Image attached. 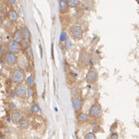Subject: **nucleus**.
Returning a JSON list of instances; mask_svg holds the SVG:
<instances>
[{
  "label": "nucleus",
  "mask_w": 139,
  "mask_h": 139,
  "mask_svg": "<svg viewBox=\"0 0 139 139\" xmlns=\"http://www.w3.org/2000/svg\"><path fill=\"white\" fill-rule=\"evenodd\" d=\"M25 77L24 73L21 69H16L12 73V81L16 84H21Z\"/></svg>",
  "instance_id": "obj_1"
},
{
  "label": "nucleus",
  "mask_w": 139,
  "mask_h": 139,
  "mask_svg": "<svg viewBox=\"0 0 139 139\" xmlns=\"http://www.w3.org/2000/svg\"><path fill=\"white\" fill-rule=\"evenodd\" d=\"M31 111L34 113H38L40 112V107L38 104H34L31 106Z\"/></svg>",
  "instance_id": "obj_22"
},
{
  "label": "nucleus",
  "mask_w": 139,
  "mask_h": 139,
  "mask_svg": "<svg viewBox=\"0 0 139 139\" xmlns=\"http://www.w3.org/2000/svg\"><path fill=\"white\" fill-rule=\"evenodd\" d=\"M59 9H60V12L61 13H67L69 10V6L67 3V1L65 0H61L59 2Z\"/></svg>",
  "instance_id": "obj_11"
},
{
  "label": "nucleus",
  "mask_w": 139,
  "mask_h": 139,
  "mask_svg": "<svg viewBox=\"0 0 139 139\" xmlns=\"http://www.w3.org/2000/svg\"><path fill=\"white\" fill-rule=\"evenodd\" d=\"M85 139H96V137L93 132H90L85 136Z\"/></svg>",
  "instance_id": "obj_24"
},
{
  "label": "nucleus",
  "mask_w": 139,
  "mask_h": 139,
  "mask_svg": "<svg viewBox=\"0 0 139 139\" xmlns=\"http://www.w3.org/2000/svg\"><path fill=\"white\" fill-rule=\"evenodd\" d=\"M110 139H118V134L117 133H113L111 134Z\"/></svg>",
  "instance_id": "obj_27"
},
{
  "label": "nucleus",
  "mask_w": 139,
  "mask_h": 139,
  "mask_svg": "<svg viewBox=\"0 0 139 139\" xmlns=\"http://www.w3.org/2000/svg\"><path fill=\"white\" fill-rule=\"evenodd\" d=\"M9 3H10V4H12V5H14V4L16 3V1H13V0L11 1V0H10V1H9Z\"/></svg>",
  "instance_id": "obj_30"
},
{
  "label": "nucleus",
  "mask_w": 139,
  "mask_h": 139,
  "mask_svg": "<svg viewBox=\"0 0 139 139\" xmlns=\"http://www.w3.org/2000/svg\"><path fill=\"white\" fill-rule=\"evenodd\" d=\"M20 127L21 129H27L29 126V124H28V121H27V120L25 119H22L21 121H20Z\"/></svg>",
  "instance_id": "obj_19"
},
{
  "label": "nucleus",
  "mask_w": 139,
  "mask_h": 139,
  "mask_svg": "<svg viewBox=\"0 0 139 139\" xmlns=\"http://www.w3.org/2000/svg\"><path fill=\"white\" fill-rule=\"evenodd\" d=\"M80 60L84 64H88L90 62V60H91L90 54L88 52H86V51L82 52L81 55H80Z\"/></svg>",
  "instance_id": "obj_10"
},
{
  "label": "nucleus",
  "mask_w": 139,
  "mask_h": 139,
  "mask_svg": "<svg viewBox=\"0 0 139 139\" xmlns=\"http://www.w3.org/2000/svg\"><path fill=\"white\" fill-rule=\"evenodd\" d=\"M26 53H27V59H32L33 58V53H32V49L31 47L27 48L26 49Z\"/></svg>",
  "instance_id": "obj_23"
},
{
  "label": "nucleus",
  "mask_w": 139,
  "mask_h": 139,
  "mask_svg": "<svg viewBox=\"0 0 139 139\" xmlns=\"http://www.w3.org/2000/svg\"><path fill=\"white\" fill-rule=\"evenodd\" d=\"M102 114V108L98 104H94L91 106L89 109V116L92 118H97Z\"/></svg>",
  "instance_id": "obj_4"
},
{
  "label": "nucleus",
  "mask_w": 139,
  "mask_h": 139,
  "mask_svg": "<svg viewBox=\"0 0 139 139\" xmlns=\"http://www.w3.org/2000/svg\"><path fill=\"white\" fill-rule=\"evenodd\" d=\"M10 109H15V108H16V106H15L14 104H13V103H12V104H10Z\"/></svg>",
  "instance_id": "obj_29"
},
{
  "label": "nucleus",
  "mask_w": 139,
  "mask_h": 139,
  "mask_svg": "<svg viewBox=\"0 0 139 139\" xmlns=\"http://www.w3.org/2000/svg\"><path fill=\"white\" fill-rule=\"evenodd\" d=\"M79 92H80V90H79L78 87H77V86L72 87V88H71V94L73 96H77L79 95Z\"/></svg>",
  "instance_id": "obj_21"
},
{
  "label": "nucleus",
  "mask_w": 139,
  "mask_h": 139,
  "mask_svg": "<svg viewBox=\"0 0 139 139\" xmlns=\"http://www.w3.org/2000/svg\"><path fill=\"white\" fill-rule=\"evenodd\" d=\"M15 95L21 98H24L27 95V88L22 84H18L14 88Z\"/></svg>",
  "instance_id": "obj_3"
},
{
  "label": "nucleus",
  "mask_w": 139,
  "mask_h": 139,
  "mask_svg": "<svg viewBox=\"0 0 139 139\" xmlns=\"http://www.w3.org/2000/svg\"><path fill=\"white\" fill-rule=\"evenodd\" d=\"M8 49H9V52H11L13 54H16L19 52L21 50V46L19 43H16L13 41H11L8 43Z\"/></svg>",
  "instance_id": "obj_6"
},
{
  "label": "nucleus",
  "mask_w": 139,
  "mask_h": 139,
  "mask_svg": "<svg viewBox=\"0 0 139 139\" xmlns=\"http://www.w3.org/2000/svg\"><path fill=\"white\" fill-rule=\"evenodd\" d=\"M26 83H27V85H28L30 88H31L34 85V77L32 76V75L29 76L26 80Z\"/></svg>",
  "instance_id": "obj_18"
},
{
  "label": "nucleus",
  "mask_w": 139,
  "mask_h": 139,
  "mask_svg": "<svg viewBox=\"0 0 139 139\" xmlns=\"http://www.w3.org/2000/svg\"><path fill=\"white\" fill-rule=\"evenodd\" d=\"M27 94H28L29 96H32L33 94H34V91L31 88H27Z\"/></svg>",
  "instance_id": "obj_26"
},
{
  "label": "nucleus",
  "mask_w": 139,
  "mask_h": 139,
  "mask_svg": "<svg viewBox=\"0 0 139 139\" xmlns=\"http://www.w3.org/2000/svg\"><path fill=\"white\" fill-rule=\"evenodd\" d=\"M6 62L10 66H13V65L16 64L17 62V56L13 53L7 52L6 54Z\"/></svg>",
  "instance_id": "obj_8"
},
{
  "label": "nucleus",
  "mask_w": 139,
  "mask_h": 139,
  "mask_svg": "<svg viewBox=\"0 0 139 139\" xmlns=\"http://www.w3.org/2000/svg\"><path fill=\"white\" fill-rule=\"evenodd\" d=\"M82 101L80 98L76 97L74 98H73L72 100V106L73 108L75 109V111H80L82 108Z\"/></svg>",
  "instance_id": "obj_9"
},
{
  "label": "nucleus",
  "mask_w": 139,
  "mask_h": 139,
  "mask_svg": "<svg viewBox=\"0 0 139 139\" xmlns=\"http://www.w3.org/2000/svg\"><path fill=\"white\" fill-rule=\"evenodd\" d=\"M67 3L68 4V6L72 8H76L81 3L80 1H77V0H68V1H67Z\"/></svg>",
  "instance_id": "obj_17"
},
{
  "label": "nucleus",
  "mask_w": 139,
  "mask_h": 139,
  "mask_svg": "<svg viewBox=\"0 0 139 139\" xmlns=\"http://www.w3.org/2000/svg\"><path fill=\"white\" fill-rule=\"evenodd\" d=\"M22 119H23V116H22L21 113L17 112V111L13 113V114H12V120H13V121L14 123H20V121Z\"/></svg>",
  "instance_id": "obj_12"
},
{
  "label": "nucleus",
  "mask_w": 139,
  "mask_h": 139,
  "mask_svg": "<svg viewBox=\"0 0 139 139\" xmlns=\"http://www.w3.org/2000/svg\"><path fill=\"white\" fill-rule=\"evenodd\" d=\"M3 26V20H2V18L0 17V27H1Z\"/></svg>",
  "instance_id": "obj_31"
},
{
  "label": "nucleus",
  "mask_w": 139,
  "mask_h": 139,
  "mask_svg": "<svg viewBox=\"0 0 139 139\" xmlns=\"http://www.w3.org/2000/svg\"><path fill=\"white\" fill-rule=\"evenodd\" d=\"M86 80L89 84H95L98 80V72L95 68H91L86 76Z\"/></svg>",
  "instance_id": "obj_2"
},
{
  "label": "nucleus",
  "mask_w": 139,
  "mask_h": 139,
  "mask_svg": "<svg viewBox=\"0 0 139 139\" xmlns=\"http://www.w3.org/2000/svg\"><path fill=\"white\" fill-rule=\"evenodd\" d=\"M9 17H10V19L11 21L15 22L18 19V14L16 13V11L10 10V12H9Z\"/></svg>",
  "instance_id": "obj_16"
},
{
  "label": "nucleus",
  "mask_w": 139,
  "mask_h": 139,
  "mask_svg": "<svg viewBox=\"0 0 139 139\" xmlns=\"http://www.w3.org/2000/svg\"><path fill=\"white\" fill-rule=\"evenodd\" d=\"M13 42H16V43H21V41L23 40V38H22V36L21 35V34H20V32L19 31H16L15 33H14V34H13Z\"/></svg>",
  "instance_id": "obj_14"
},
{
  "label": "nucleus",
  "mask_w": 139,
  "mask_h": 139,
  "mask_svg": "<svg viewBox=\"0 0 139 139\" xmlns=\"http://www.w3.org/2000/svg\"><path fill=\"white\" fill-rule=\"evenodd\" d=\"M67 33L66 32H62L61 33V35H60V41L61 42H65L67 40Z\"/></svg>",
  "instance_id": "obj_25"
},
{
  "label": "nucleus",
  "mask_w": 139,
  "mask_h": 139,
  "mask_svg": "<svg viewBox=\"0 0 139 139\" xmlns=\"http://www.w3.org/2000/svg\"><path fill=\"white\" fill-rule=\"evenodd\" d=\"M98 131H99V127L96 126V127H94V129H93V132L96 133V132H98Z\"/></svg>",
  "instance_id": "obj_28"
},
{
  "label": "nucleus",
  "mask_w": 139,
  "mask_h": 139,
  "mask_svg": "<svg viewBox=\"0 0 139 139\" xmlns=\"http://www.w3.org/2000/svg\"><path fill=\"white\" fill-rule=\"evenodd\" d=\"M78 120L79 122L81 123H85L88 121V116L86 114V113H81L78 115Z\"/></svg>",
  "instance_id": "obj_15"
},
{
  "label": "nucleus",
  "mask_w": 139,
  "mask_h": 139,
  "mask_svg": "<svg viewBox=\"0 0 139 139\" xmlns=\"http://www.w3.org/2000/svg\"><path fill=\"white\" fill-rule=\"evenodd\" d=\"M70 33L73 38L75 39H81L83 37V31L81 27L78 26L73 27L70 30Z\"/></svg>",
  "instance_id": "obj_7"
},
{
  "label": "nucleus",
  "mask_w": 139,
  "mask_h": 139,
  "mask_svg": "<svg viewBox=\"0 0 139 139\" xmlns=\"http://www.w3.org/2000/svg\"><path fill=\"white\" fill-rule=\"evenodd\" d=\"M16 63H18V66L21 69H27L29 66V59L24 55H21L19 57H17Z\"/></svg>",
  "instance_id": "obj_5"
},
{
  "label": "nucleus",
  "mask_w": 139,
  "mask_h": 139,
  "mask_svg": "<svg viewBox=\"0 0 139 139\" xmlns=\"http://www.w3.org/2000/svg\"><path fill=\"white\" fill-rule=\"evenodd\" d=\"M18 31L20 32V34L22 36L23 39H27V40H29V38H30V33H29L28 30H27L26 27H22V28L20 29Z\"/></svg>",
  "instance_id": "obj_13"
},
{
  "label": "nucleus",
  "mask_w": 139,
  "mask_h": 139,
  "mask_svg": "<svg viewBox=\"0 0 139 139\" xmlns=\"http://www.w3.org/2000/svg\"><path fill=\"white\" fill-rule=\"evenodd\" d=\"M21 46V48L23 47L25 50L27 49V48H29L30 47V42H29V40H27V39H23L21 41V42L20 43Z\"/></svg>",
  "instance_id": "obj_20"
}]
</instances>
